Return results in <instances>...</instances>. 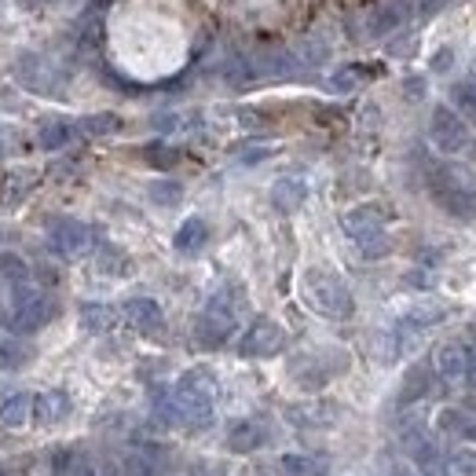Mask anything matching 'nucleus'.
<instances>
[{
	"label": "nucleus",
	"instance_id": "f257e3e1",
	"mask_svg": "<svg viewBox=\"0 0 476 476\" xmlns=\"http://www.w3.org/2000/svg\"><path fill=\"white\" fill-rule=\"evenodd\" d=\"M305 297H308V305L326 319H348L355 312L348 286L334 272H322V267H312V272L305 275Z\"/></svg>",
	"mask_w": 476,
	"mask_h": 476
},
{
	"label": "nucleus",
	"instance_id": "f03ea898",
	"mask_svg": "<svg viewBox=\"0 0 476 476\" xmlns=\"http://www.w3.org/2000/svg\"><path fill=\"white\" fill-rule=\"evenodd\" d=\"M341 224L348 231V238H355L367 257H385V253H389V238H385V217H381L377 205H355L352 213H345Z\"/></svg>",
	"mask_w": 476,
	"mask_h": 476
},
{
	"label": "nucleus",
	"instance_id": "7ed1b4c3",
	"mask_svg": "<svg viewBox=\"0 0 476 476\" xmlns=\"http://www.w3.org/2000/svg\"><path fill=\"white\" fill-rule=\"evenodd\" d=\"M425 180H429V194L436 198V205H443V210H448L451 217H458V220H472V217H476V198L455 180L448 169L429 165Z\"/></svg>",
	"mask_w": 476,
	"mask_h": 476
},
{
	"label": "nucleus",
	"instance_id": "20e7f679",
	"mask_svg": "<svg viewBox=\"0 0 476 476\" xmlns=\"http://www.w3.org/2000/svg\"><path fill=\"white\" fill-rule=\"evenodd\" d=\"M429 139H432L436 151H443V155L465 151V147H469V125H465V117L458 110H451V107H443V103L432 107V114H429Z\"/></svg>",
	"mask_w": 476,
	"mask_h": 476
},
{
	"label": "nucleus",
	"instance_id": "39448f33",
	"mask_svg": "<svg viewBox=\"0 0 476 476\" xmlns=\"http://www.w3.org/2000/svg\"><path fill=\"white\" fill-rule=\"evenodd\" d=\"M282 345H286L282 326L272 322V319H257L246 330V337H242V355H257V360H264V355L282 352Z\"/></svg>",
	"mask_w": 476,
	"mask_h": 476
},
{
	"label": "nucleus",
	"instance_id": "423d86ee",
	"mask_svg": "<svg viewBox=\"0 0 476 476\" xmlns=\"http://www.w3.org/2000/svg\"><path fill=\"white\" fill-rule=\"evenodd\" d=\"M15 77L19 84H26L29 92H55V70L48 59L34 55V52H22L15 59Z\"/></svg>",
	"mask_w": 476,
	"mask_h": 476
},
{
	"label": "nucleus",
	"instance_id": "0eeeda50",
	"mask_svg": "<svg viewBox=\"0 0 476 476\" xmlns=\"http://www.w3.org/2000/svg\"><path fill=\"white\" fill-rule=\"evenodd\" d=\"M48 242L59 257H81L88 246H92V231H88V224H81V220H59L48 234Z\"/></svg>",
	"mask_w": 476,
	"mask_h": 476
},
{
	"label": "nucleus",
	"instance_id": "6e6552de",
	"mask_svg": "<svg viewBox=\"0 0 476 476\" xmlns=\"http://www.w3.org/2000/svg\"><path fill=\"white\" fill-rule=\"evenodd\" d=\"M231 330H234V315H231V308L224 301H213L198 319V337H202V345H210V348L224 345L231 337Z\"/></svg>",
	"mask_w": 476,
	"mask_h": 476
},
{
	"label": "nucleus",
	"instance_id": "1a4fd4ad",
	"mask_svg": "<svg viewBox=\"0 0 476 476\" xmlns=\"http://www.w3.org/2000/svg\"><path fill=\"white\" fill-rule=\"evenodd\" d=\"M125 315H129V322L136 326V330H139V334H147V337H158V334L165 330L162 305H158V301H151V297H132V301L125 305Z\"/></svg>",
	"mask_w": 476,
	"mask_h": 476
},
{
	"label": "nucleus",
	"instance_id": "9d476101",
	"mask_svg": "<svg viewBox=\"0 0 476 476\" xmlns=\"http://www.w3.org/2000/svg\"><path fill=\"white\" fill-rule=\"evenodd\" d=\"M440 429H448V432L476 443V410H469V407H448V410L440 414Z\"/></svg>",
	"mask_w": 476,
	"mask_h": 476
},
{
	"label": "nucleus",
	"instance_id": "9b49d317",
	"mask_svg": "<svg viewBox=\"0 0 476 476\" xmlns=\"http://www.w3.org/2000/svg\"><path fill=\"white\" fill-rule=\"evenodd\" d=\"M410 458L425 476H443V462H440V451L429 443V436H410Z\"/></svg>",
	"mask_w": 476,
	"mask_h": 476
},
{
	"label": "nucleus",
	"instance_id": "f8f14e48",
	"mask_svg": "<svg viewBox=\"0 0 476 476\" xmlns=\"http://www.w3.org/2000/svg\"><path fill=\"white\" fill-rule=\"evenodd\" d=\"M436 370H440L443 377H451V381L465 377V374H469V352H465L462 345H443V348H440V360H436Z\"/></svg>",
	"mask_w": 476,
	"mask_h": 476
},
{
	"label": "nucleus",
	"instance_id": "ddd939ff",
	"mask_svg": "<svg viewBox=\"0 0 476 476\" xmlns=\"http://www.w3.org/2000/svg\"><path fill=\"white\" fill-rule=\"evenodd\" d=\"M205 242H210V224L202 217H191L180 231H176V250L180 253H198Z\"/></svg>",
	"mask_w": 476,
	"mask_h": 476
},
{
	"label": "nucleus",
	"instance_id": "4468645a",
	"mask_svg": "<svg viewBox=\"0 0 476 476\" xmlns=\"http://www.w3.org/2000/svg\"><path fill=\"white\" fill-rule=\"evenodd\" d=\"M272 198H275V205H279L282 213H293L297 205H301V202L308 198V187H305V180H297V176H286V180L275 184Z\"/></svg>",
	"mask_w": 476,
	"mask_h": 476
},
{
	"label": "nucleus",
	"instance_id": "2eb2a0df",
	"mask_svg": "<svg viewBox=\"0 0 476 476\" xmlns=\"http://www.w3.org/2000/svg\"><path fill=\"white\" fill-rule=\"evenodd\" d=\"M429 389H432V370L414 367V370L407 374V381H403V389H400V403L407 407V403H414V400H422V396H429Z\"/></svg>",
	"mask_w": 476,
	"mask_h": 476
},
{
	"label": "nucleus",
	"instance_id": "dca6fc26",
	"mask_svg": "<svg viewBox=\"0 0 476 476\" xmlns=\"http://www.w3.org/2000/svg\"><path fill=\"white\" fill-rule=\"evenodd\" d=\"M52 315V305L44 301V297H34V301H26L15 315V330H37V326Z\"/></svg>",
	"mask_w": 476,
	"mask_h": 476
},
{
	"label": "nucleus",
	"instance_id": "f3484780",
	"mask_svg": "<svg viewBox=\"0 0 476 476\" xmlns=\"http://www.w3.org/2000/svg\"><path fill=\"white\" fill-rule=\"evenodd\" d=\"M451 103L465 122L476 125V81H455L451 84Z\"/></svg>",
	"mask_w": 476,
	"mask_h": 476
},
{
	"label": "nucleus",
	"instance_id": "a211bd4d",
	"mask_svg": "<svg viewBox=\"0 0 476 476\" xmlns=\"http://www.w3.org/2000/svg\"><path fill=\"white\" fill-rule=\"evenodd\" d=\"M67 410H70V403H67V396H63V393H48V396H41V400H37V414H41V422H59Z\"/></svg>",
	"mask_w": 476,
	"mask_h": 476
},
{
	"label": "nucleus",
	"instance_id": "6ab92c4d",
	"mask_svg": "<svg viewBox=\"0 0 476 476\" xmlns=\"http://www.w3.org/2000/svg\"><path fill=\"white\" fill-rule=\"evenodd\" d=\"M260 443H264V436L257 432V425H238L227 436V448L231 451H253V448H260Z\"/></svg>",
	"mask_w": 476,
	"mask_h": 476
},
{
	"label": "nucleus",
	"instance_id": "aec40b11",
	"mask_svg": "<svg viewBox=\"0 0 476 476\" xmlns=\"http://www.w3.org/2000/svg\"><path fill=\"white\" fill-rule=\"evenodd\" d=\"M129 257L117 250V246H107L103 253H99V272H107V275H125L129 272Z\"/></svg>",
	"mask_w": 476,
	"mask_h": 476
},
{
	"label": "nucleus",
	"instance_id": "412c9836",
	"mask_svg": "<svg viewBox=\"0 0 476 476\" xmlns=\"http://www.w3.org/2000/svg\"><path fill=\"white\" fill-rule=\"evenodd\" d=\"M70 136H74V129L67 122H52V125L41 129V147H48V151H59V147H63Z\"/></svg>",
	"mask_w": 476,
	"mask_h": 476
},
{
	"label": "nucleus",
	"instance_id": "4be33fe9",
	"mask_svg": "<svg viewBox=\"0 0 476 476\" xmlns=\"http://www.w3.org/2000/svg\"><path fill=\"white\" fill-rule=\"evenodd\" d=\"M279 469H282L286 476H319V465H315L312 458H301V455H286V458L279 462Z\"/></svg>",
	"mask_w": 476,
	"mask_h": 476
},
{
	"label": "nucleus",
	"instance_id": "5701e85b",
	"mask_svg": "<svg viewBox=\"0 0 476 476\" xmlns=\"http://www.w3.org/2000/svg\"><path fill=\"white\" fill-rule=\"evenodd\" d=\"M114 322V312L107 308V305H84V326L88 330H107V326Z\"/></svg>",
	"mask_w": 476,
	"mask_h": 476
},
{
	"label": "nucleus",
	"instance_id": "b1692460",
	"mask_svg": "<svg viewBox=\"0 0 476 476\" xmlns=\"http://www.w3.org/2000/svg\"><path fill=\"white\" fill-rule=\"evenodd\" d=\"M26 410H29V396H15V400H8V403H4V410H0V418H4L8 425H22Z\"/></svg>",
	"mask_w": 476,
	"mask_h": 476
},
{
	"label": "nucleus",
	"instance_id": "393cba45",
	"mask_svg": "<svg viewBox=\"0 0 476 476\" xmlns=\"http://www.w3.org/2000/svg\"><path fill=\"white\" fill-rule=\"evenodd\" d=\"M151 194H155V202H162V205H176V202H180V184H155Z\"/></svg>",
	"mask_w": 476,
	"mask_h": 476
},
{
	"label": "nucleus",
	"instance_id": "a878e982",
	"mask_svg": "<svg viewBox=\"0 0 476 476\" xmlns=\"http://www.w3.org/2000/svg\"><path fill=\"white\" fill-rule=\"evenodd\" d=\"M0 272H4L12 282H22L26 279V264L19 257H0Z\"/></svg>",
	"mask_w": 476,
	"mask_h": 476
},
{
	"label": "nucleus",
	"instance_id": "bb28decb",
	"mask_svg": "<svg viewBox=\"0 0 476 476\" xmlns=\"http://www.w3.org/2000/svg\"><path fill=\"white\" fill-rule=\"evenodd\" d=\"M455 465L462 476H476V451H458L455 455Z\"/></svg>",
	"mask_w": 476,
	"mask_h": 476
},
{
	"label": "nucleus",
	"instance_id": "cd10ccee",
	"mask_svg": "<svg viewBox=\"0 0 476 476\" xmlns=\"http://www.w3.org/2000/svg\"><path fill=\"white\" fill-rule=\"evenodd\" d=\"M26 355H29V352H26V348H19V345H4V348H0V360H4L8 367H19V363L26 360Z\"/></svg>",
	"mask_w": 476,
	"mask_h": 476
},
{
	"label": "nucleus",
	"instance_id": "c85d7f7f",
	"mask_svg": "<svg viewBox=\"0 0 476 476\" xmlns=\"http://www.w3.org/2000/svg\"><path fill=\"white\" fill-rule=\"evenodd\" d=\"M84 125L92 129V132H114V129H117V117H110V114H107V117H88Z\"/></svg>",
	"mask_w": 476,
	"mask_h": 476
},
{
	"label": "nucleus",
	"instance_id": "c756f323",
	"mask_svg": "<svg viewBox=\"0 0 476 476\" xmlns=\"http://www.w3.org/2000/svg\"><path fill=\"white\" fill-rule=\"evenodd\" d=\"M451 67V48H443V52H436L432 59H429V70H436V74H443Z\"/></svg>",
	"mask_w": 476,
	"mask_h": 476
},
{
	"label": "nucleus",
	"instance_id": "7c9ffc66",
	"mask_svg": "<svg viewBox=\"0 0 476 476\" xmlns=\"http://www.w3.org/2000/svg\"><path fill=\"white\" fill-rule=\"evenodd\" d=\"M15 4H19L22 12H29V15H34V12H44V8L52 4V0H15Z\"/></svg>",
	"mask_w": 476,
	"mask_h": 476
}]
</instances>
